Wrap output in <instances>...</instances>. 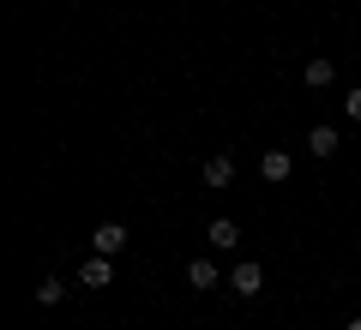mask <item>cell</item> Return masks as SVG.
<instances>
[{"label": "cell", "instance_id": "30bf717a", "mask_svg": "<svg viewBox=\"0 0 361 330\" xmlns=\"http://www.w3.org/2000/svg\"><path fill=\"white\" fill-rule=\"evenodd\" d=\"M61 294H66L61 277H42V282H37V306H61Z\"/></svg>", "mask_w": 361, "mask_h": 330}, {"label": "cell", "instance_id": "8992f818", "mask_svg": "<svg viewBox=\"0 0 361 330\" xmlns=\"http://www.w3.org/2000/svg\"><path fill=\"white\" fill-rule=\"evenodd\" d=\"M187 282H193V288L205 294V288H217V282H223V270L211 265V258H193V265H187Z\"/></svg>", "mask_w": 361, "mask_h": 330}, {"label": "cell", "instance_id": "3957f363", "mask_svg": "<svg viewBox=\"0 0 361 330\" xmlns=\"http://www.w3.org/2000/svg\"><path fill=\"white\" fill-rule=\"evenodd\" d=\"M259 174H265L271 186H283V180L295 174V156H289V151H265V156H259Z\"/></svg>", "mask_w": 361, "mask_h": 330}, {"label": "cell", "instance_id": "6da1fadb", "mask_svg": "<svg viewBox=\"0 0 361 330\" xmlns=\"http://www.w3.org/2000/svg\"><path fill=\"white\" fill-rule=\"evenodd\" d=\"M133 246V234H127V222H103V229L90 234V253H103V258H115V253H127Z\"/></svg>", "mask_w": 361, "mask_h": 330}, {"label": "cell", "instance_id": "5b68a950", "mask_svg": "<svg viewBox=\"0 0 361 330\" xmlns=\"http://www.w3.org/2000/svg\"><path fill=\"white\" fill-rule=\"evenodd\" d=\"M205 241L217 246V253H235V246H241V229H235L229 216H217V222H211V229H205Z\"/></svg>", "mask_w": 361, "mask_h": 330}, {"label": "cell", "instance_id": "9c48e42d", "mask_svg": "<svg viewBox=\"0 0 361 330\" xmlns=\"http://www.w3.org/2000/svg\"><path fill=\"white\" fill-rule=\"evenodd\" d=\"M301 78H307V90H325V84L337 78V66H331V61H307V72H301Z\"/></svg>", "mask_w": 361, "mask_h": 330}, {"label": "cell", "instance_id": "ba28073f", "mask_svg": "<svg viewBox=\"0 0 361 330\" xmlns=\"http://www.w3.org/2000/svg\"><path fill=\"white\" fill-rule=\"evenodd\" d=\"M307 151L313 156H337V127H313L307 132Z\"/></svg>", "mask_w": 361, "mask_h": 330}, {"label": "cell", "instance_id": "8fae6325", "mask_svg": "<svg viewBox=\"0 0 361 330\" xmlns=\"http://www.w3.org/2000/svg\"><path fill=\"white\" fill-rule=\"evenodd\" d=\"M343 115H349V120H361V90H343Z\"/></svg>", "mask_w": 361, "mask_h": 330}, {"label": "cell", "instance_id": "277c9868", "mask_svg": "<svg viewBox=\"0 0 361 330\" xmlns=\"http://www.w3.org/2000/svg\"><path fill=\"white\" fill-rule=\"evenodd\" d=\"M109 277H115V270H109L103 253H90L85 265H78V282H85V288H109Z\"/></svg>", "mask_w": 361, "mask_h": 330}, {"label": "cell", "instance_id": "7c38bea8", "mask_svg": "<svg viewBox=\"0 0 361 330\" xmlns=\"http://www.w3.org/2000/svg\"><path fill=\"white\" fill-rule=\"evenodd\" d=\"M349 330H361V318H349Z\"/></svg>", "mask_w": 361, "mask_h": 330}, {"label": "cell", "instance_id": "7a4b0ae2", "mask_svg": "<svg viewBox=\"0 0 361 330\" xmlns=\"http://www.w3.org/2000/svg\"><path fill=\"white\" fill-rule=\"evenodd\" d=\"M229 288L241 294V300H253V294L265 288V265H253V258H247V265H235V270H229Z\"/></svg>", "mask_w": 361, "mask_h": 330}, {"label": "cell", "instance_id": "52a82bcc", "mask_svg": "<svg viewBox=\"0 0 361 330\" xmlns=\"http://www.w3.org/2000/svg\"><path fill=\"white\" fill-rule=\"evenodd\" d=\"M229 180H235V156H205V186H229Z\"/></svg>", "mask_w": 361, "mask_h": 330}]
</instances>
